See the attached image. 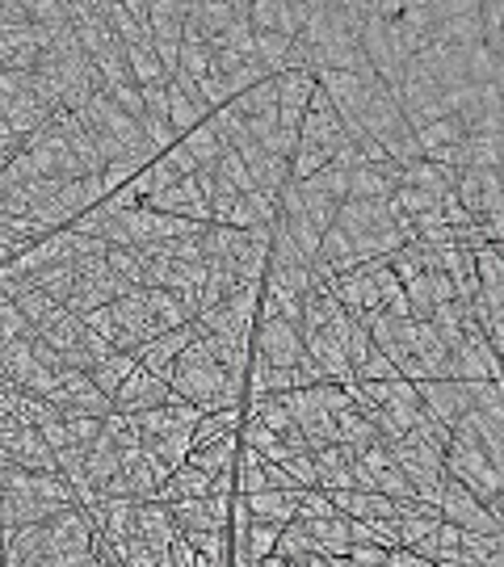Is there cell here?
<instances>
[{
    "mask_svg": "<svg viewBox=\"0 0 504 567\" xmlns=\"http://www.w3.org/2000/svg\"><path fill=\"white\" fill-rule=\"evenodd\" d=\"M223 378L227 370L219 366L207 350V341L198 336L194 345L181 350V357L173 362V375H168V391L177 395V400H186V404L202 407V412H211L214 400H219V387H223Z\"/></svg>",
    "mask_w": 504,
    "mask_h": 567,
    "instance_id": "6da1fadb",
    "label": "cell"
},
{
    "mask_svg": "<svg viewBox=\"0 0 504 567\" xmlns=\"http://www.w3.org/2000/svg\"><path fill=\"white\" fill-rule=\"evenodd\" d=\"M442 462H446V480L462 484L471 496H476L479 505L488 509V513L501 517V509H504L501 466H492L483 450H476V446H462V441H450V450L442 454Z\"/></svg>",
    "mask_w": 504,
    "mask_h": 567,
    "instance_id": "7a4b0ae2",
    "label": "cell"
},
{
    "mask_svg": "<svg viewBox=\"0 0 504 567\" xmlns=\"http://www.w3.org/2000/svg\"><path fill=\"white\" fill-rule=\"evenodd\" d=\"M127 291H139V286H127L118 273L106 265V257H84L77 261V286H72V295H68V311L72 316H89V311H97V307H109L114 298H122Z\"/></svg>",
    "mask_w": 504,
    "mask_h": 567,
    "instance_id": "3957f363",
    "label": "cell"
},
{
    "mask_svg": "<svg viewBox=\"0 0 504 567\" xmlns=\"http://www.w3.org/2000/svg\"><path fill=\"white\" fill-rule=\"evenodd\" d=\"M437 513H442V521H450V525H458V530H471V534H501V517L488 513L476 496H471L462 484H454V480L442 484Z\"/></svg>",
    "mask_w": 504,
    "mask_h": 567,
    "instance_id": "277c9868",
    "label": "cell"
},
{
    "mask_svg": "<svg viewBox=\"0 0 504 567\" xmlns=\"http://www.w3.org/2000/svg\"><path fill=\"white\" fill-rule=\"evenodd\" d=\"M253 353L266 357L269 366H282V370H291V366H298L307 357L303 332H298V324H286V320H257V328H253Z\"/></svg>",
    "mask_w": 504,
    "mask_h": 567,
    "instance_id": "5b68a950",
    "label": "cell"
},
{
    "mask_svg": "<svg viewBox=\"0 0 504 567\" xmlns=\"http://www.w3.org/2000/svg\"><path fill=\"white\" fill-rule=\"evenodd\" d=\"M454 198H458V206H462L471 218L504 215L501 173H496V168H488V173H479V168L458 173V181H454Z\"/></svg>",
    "mask_w": 504,
    "mask_h": 567,
    "instance_id": "8992f818",
    "label": "cell"
},
{
    "mask_svg": "<svg viewBox=\"0 0 504 567\" xmlns=\"http://www.w3.org/2000/svg\"><path fill=\"white\" fill-rule=\"evenodd\" d=\"M433 43H446V47H476V43H483L479 0H437Z\"/></svg>",
    "mask_w": 504,
    "mask_h": 567,
    "instance_id": "52a82bcc",
    "label": "cell"
},
{
    "mask_svg": "<svg viewBox=\"0 0 504 567\" xmlns=\"http://www.w3.org/2000/svg\"><path fill=\"white\" fill-rule=\"evenodd\" d=\"M433 26H437V0H408V4H399V17L391 22V38L403 51V59H412L421 47L433 43Z\"/></svg>",
    "mask_w": 504,
    "mask_h": 567,
    "instance_id": "ba28073f",
    "label": "cell"
},
{
    "mask_svg": "<svg viewBox=\"0 0 504 567\" xmlns=\"http://www.w3.org/2000/svg\"><path fill=\"white\" fill-rule=\"evenodd\" d=\"M164 102H168V127L177 131V139L189 135L194 127H202V122L211 118V109L202 106V97H198V88H194V81H189L186 72H173V76H168Z\"/></svg>",
    "mask_w": 504,
    "mask_h": 567,
    "instance_id": "9c48e42d",
    "label": "cell"
},
{
    "mask_svg": "<svg viewBox=\"0 0 504 567\" xmlns=\"http://www.w3.org/2000/svg\"><path fill=\"white\" fill-rule=\"evenodd\" d=\"M143 206H148V211H160V215L189 218V223H211V202L202 198V189H198L194 177H186V181H177V186H168V189H156V193H148Z\"/></svg>",
    "mask_w": 504,
    "mask_h": 567,
    "instance_id": "30bf717a",
    "label": "cell"
},
{
    "mask_svg": "<svg viewBox=\"0 0 504 567\" xmlns=\"http://www.w3.org/2000/svg\"><path fill=\"white\" fill-rule=\"evenodd\" d=\"M202 336V328H198V320H189L186 328H173V332H160L156 341H148L143 350L134 353L139 357V366L148 370V375H156V378H164L168 382V375H173V362L181 357V350L186 345H194Z\"/></svg>",
    "mask_w": 504,
    "mask_h": 567,
    "instance_id": "8fae6325",
    "label": "cell"
},
{
    "mask_svg": "<svg viewBox=\"0 0 504 567\" xmlns=\"http://www.w3.org/2000/svg\"><path fill=\"white\" fill-rule=\"evenodd\" d=\"M173 400V391H168V382L164 378H156V375H148L143 366L134 370L118 391H114V412H122V416H139V412H152V407H160V404H168Z\"/></svg>",
    "mask_w": 504,
    "mask_h": 567,
    "instance_id": "7c38bea8",
    "label": "cell"
},
{
    "mask_svg": "<svg viewBox=\"0 0 504 567\" xmlns=\"http://www.w3.org/2000/svg\"><path fill=\"white\" fill-rule=\"evenodd\" d=\"M417 395L421 404L446 425L454 429L467 412H471V395H467V382H454V378H433V382H417Z\"/></svg>",
    "mask_w": 504,
    "mask_h": 567,
    "instance_id": "4fadbf2b",
    "label": "cell"
},
{
    "mask_svg": "<svg viewBox=\"0 0 504 567\" xmlns=\"http://www.w3.org/2000/svg\"><path fill=\"white\" fill-rule=\"evenodd\" d=\"M399 186V164H362L349 168V198L353 202H387ZM345 198V202H349Z\"/></svg>",
    "mask_w": 504,
    "mask_h": 567,
    "instance_id": "5bb4252c",
    "label": "cell"
},
{
    "mask_svg": "<svg viewBox=\"0 0 504 567\" xmlns=\"http://www.w3.org/2000/svg\"><path fill=\"white\" fill-rule=\"evenodd\" d=\"M51 114H55V109L43 106V102H38L34 93H26V88L0 102V118L13 127V135H17V139H30L34 131H43V127L51 122Z\"/></svg>",
    "mask_w": 504,
    "mask_h": 567,
    "instance_id": "9a60e30c",
    "label": "cell"
},
{
    "mask_svg": "<svg viewBox=\"0 0 504 567\" xmlns=\"http://www.w3.org/2000/svg\"><path fill=\"white\" fill-rule=\"evenodd\" d=\"M102 198H106L102 177L89 173V177H77V181H63V186H59V193H55V211L63 215V223H72V218H80L84 211L102 206Z\"/></svg>",
    "mask_w": 504,
    "mask_h": 567,
    "instance_id": "2e32d148",
    "label": "cell"
},
{
    "mask_svg": "<svg viewBox=\"0 0 504 567\" xmlns=\"http://www.w3.org/2000/svg\"><path fill=\"white\" fill-rule=\"evenodd\" d=\"M181 530H177V521L173 513L156 505V500H139V509H134V539L148 542L152 551H168V542L177 539Z\"/></svg>",
    "mask_w": 504,
    "mask_h": 567,
    "instance_id": "e0dca14e",
    "label": "cell"
},
{
    "mask_svg": "<svg viewBox=\"0 0 504 567\" xmlns=\"http://www.w3.org/2000/svg\"><path fill=\"white\" fill-rule=\"evenodd\" d=\"M51 513L47 500H38V496H30V492H4L0 487V530H17V525H43Z\"/></svg>",
    "mask_w": 504,
    "mask_h": 567,
    "instance_id": "ac0fdd59",
    "label": "cell"
},
{
    "mask_svg": "<svg viewBox=\"0 0 504 567\" xmlns=\"http://www.w3.org/2000/svg\"><path fill=\"white\" fill-rule=\"evenodd\" d=\"M303 530H307V539L316 542L319 555H328V559H345L349 555V517L332 513V517H312V521H298Z\"/></svg>",
    "mask_w": 504,
    "mask_h": 567,
    "instance_id": "d6986e66",
    "label": "cell"
},
{
    "mask_svg": "<svg viewBox=\"0 0 504 567\" xmlns=\"http://www.w3.org/2000/svg\"><path fill=\"white\" fill-rule=\"evenodd\" d=\"M236 454H239V433H227V437H219L211 446L189 450L186 466L202 471V475H232L236 471Z\"/></svg>",
    "mask_w": 504,
    "mask_h": 567,
    "instance_id": "ffe728a7",
    "label": "cell"
},
{
    "mask_svg": "<svg viewBox=\"0 0 504 567\" xmlns=\"http://www.w3.org/2000/svg\"><path fill=\"white\" fill-rule=\"evenodd\" d=\"M454 181H458V173L442 168V164H429V161H417V164H408V168H399V186L421 189V193L437 198V202H442V198H450Z\"/></svg>",
    "mask_w": 504,
    "mask_h": 567,
    "instance_id": "44dd1931",
    "label": "cell"
},
{
    "mask_svg": "<svg viewBox=\"0 0 504 567\" xmlns=\"http://www.w3.org/2000/svg\"><path fill=\"white\" fill-rule=\"evenodd\" d=\"M298 492V487H294ZM294 492H253V496H244L248 500V513L253 521H269V525H291L294 513H298V505H294Z\"/></svg>",
    "mask_w": 504,
    "mask_h": 567,
    "instance_id": "7402d4cb",
    "label": "cell"
},
{
    "mask_svg": "<svg viewBox=\"0 0 504 567\" xmlns=\"http://www.w3.org/2000/svg\"><path fill=\"white\" fill-rule=\"evenodd\" d=\"M239 425H244V407L202 412V416H198V425L189 429V450H198V446H211V441L227 437V433H239Z\"/></svg>",
    "mask_w": 504,
    "mask_h": 567,
    "instance_id": "603a6c76",
    "label": "cell"
},
{
    "mask_svg": "<svg viewBox=\"0 0 504 567\" xmlns=\"http://www.w3.org/2000/svg\"><path fill=\"white\" fill-rule=\"evenodd\" d=\"M134 370H139V357H134V353H118V350H114L109 357H102V362L89 370V378H93V387H97L106 400H114V391H118V387H122V382H127Z\"/></svg>",
    "mask_w": 504,
    "mask_h": 567,
    "instance_id": "cb8c5ba5",
    "label": "cell"
},
{
    "mask_svg": "<svg viewBox=\"0 0 504 567\" xmlns=\"http://www.w3.org/2000/svg\"><path fill=\"white\" fill-rule=\"evenodd\" d=\"M143 303H148V316L156 320L160 332H173V328H186L194 316L186 311V303L173 295V291H160V286H148L143 291Z\"/></svg>",
    "mask_w": 504,
    "mask_h": 567,
    "instance_id": "d4e9b609",
    "label": "cell"
},
{
    "mask_svg": "<svg viewBox=\"0 0 504 567\" xmlns=\"http://www.w3.org/2000/svg\"><path fill=\"white\" fill-rule=\"evenodd\" d=\"M80 332H84V324H80V316H72V311L63 307V311H59L55 320H47V324L38 328L34 336H38V341H43L47 350H55L59 357H63V353L80 350Z\"/></svg>",
    "mask_w": 504,
    "mask_h": 567,
    "instance_id": "484cf974",
    "label": "cell"
},
{
    "mask_svg": "<svg viewBox=\"0 0 504 567\" xmlns=\"http://www.w3.org/2000/svg\"><path fill=\"white\" fill-rule=\"evenodd\" d=\"M177 143L186 147V156L198 164V168H214V161L227 152V143H223V135H219V131L211 127V118H207L202 127H194L189 135H181Z\"/></svg>",
    "mask_w": 504,
    "mask_h": 567,
    "instance_id": "4316f807",
    "label": "cell"
},
{
    "mask_svg": "<svg viewBox=\"0 0 504 567\" xmlns=\"http://www.w3.org/2000/svg\"><path fill=\"white\" fill-rule=\"evenodd\" d=\"M122 55H127V72H131L134 88H164L168 84V68L152 55V47H122Z\"/></svg>",
    "mask_w": 504,
    "mask_h": 567,
    "instance_id": "83f0119b",
    "label": "cell"
},
{
    "mask_svg": "<svg viewBox=\"0 0 504 567\" xmlns=\"http://www.w3.org/2000/svg\"><path fill=\"white\" fill-rule=\"evenodd\" d=\"M417 135V152H421V161H429L433 152H442V147H454L458 139L467 135V127L458 122V118H437V122H429L421 131H412Z\"/></svg>",
    "mask_w": 504,
    "mask_h": 567,
    "instance_id": "f1b7e54d",
    "label": "cell"
},
{
    "mask_svg": "<svg viewBox=\"0 0 504 567\" xmlns=\"http://www.w3.org/2000/svg\"><path fill=\"white\" fill-rule=\"evenodd\" d=\"M248 421H257V425H266L273 429L278 437H294V421L286 404H282V395H253V404H248Z\"/></svg>",
    "mask_w": 504,
    "mask_h": 567,
    "instance_id": "f546056e",
    "label": "cell"
},
{
    "mask_svg": "<svg viewBox=\"0 0 504 567\" xmlns=\"http://www.w3.org/2000/svg\"><path fill=\"white\" fill-rule=\"evenodd\" d=\"M501 551H504L501 534H471V530L458 534V555H467V559H476L483 567H504Z\"/></svg>",
    "mask_w": 504,
    "mask_h": 567,
    "instance_id": "4dcf8cb0",
    "label": "cell"
},
{
    "mask_svg": "<svg viewBox=\"0 0 504 567\" xmlns=\"http://www.w3.org/2000/svg\"><path fill=\"white\" fill-rule=\"evenodd\" d=\"M458 525H450V521H442L429 539H421L417 546H412V555H421L425 564H442V559H450V555H458Z\"/></svg>",
    "mask_w": 504,
    "mask_h": 567,
    "instance_id": "1f68e13d",
    "label": "cell"
},
{
    "mask_svg": "<svg viewBox=\"0 0 504 567\" xmlns=\"http://www.w3.org/2000/svg\"><path fill=\"white\" fill-rule=\"evenodd\" d=\"M232 106H236L244 118H266V114H278V84H273V76H266V81L253 84V88H244Z\"/></svg>",
    "mask_w": 504,
    "mask_h": 567,
    "instance_id": "d6a6232c",
    "label": "cell"
},
{
    "mask_svg": "<svg viewBox=\"0 0 504 567\" xmlns=\"http://www.w3.org/2000/svg\"><path fill=\"white\" fill-rule=\"evenodd\" d=\"M266 459L257 454V450H248V446H239L236 454V471H232V480H236V492L239 496H253V492H266Z\"/></svg>",
    "mask_w": 504,
    "mask_h": 567,
    "instance_id": "836d02e7",
    "label": "cell"
},
{
    "mask_svg": "<svg viewBox=\"0 0 504 567\" xmlns=\"http://www.w3.org/2000/svg\"><path fill=\"white\" fill-rule=\"evenodd\" d=\"M13 307L26 316L34 332H38V328L47 324V320H55V316L63 311V303H55L51 295H43V291H34V286H30V291H22V295H13Z\"/></svg>",
    "mask_w": 504,
    "mask_h": 567,
    "instance_id": "e575fe53",
    "label": "cell"
},
{
    "mask_svg": "<svg viewBox=\"0 0 504 567\" xmlns=\"http://www.w3.org/2000/svg\"><path fill=\"white\" fill-rule=\"evenodd\" d=\"M476 261L479 291H504V261H501V244H483L479 252H471Z\"/></svg>",
    "mask_w": 504,
    "mask_h": 567,
    "instance_id": "d590c367",
    "label": "cell"
},
{
    "mask_svg": "<svg viewBox=\"0 0 504 567\" xmlns=\"http://www.w3.org/2000/svg\"><path fill=\"white\" fill-rule=\"evenodd\" d=\"M278 534H282V525H269V521H253L239 539H232V546H244L248 555H253V564L257 559H266L273 555V546H278Z\"/></svg>",
    "mask_w": 504,
    "mask_h": 567,
    "instance_id": "8d00e7d4",
    "label": "cell"
},
{
    "mask_svg": "<svg viewBox=\"0 0 504 567\" xmlns=\"http://www.w3.org/2000/svg\"><path fill=\"white\" fill-rule=\"evenodd\" d=\"M303 186L319 193V198H332V202H345L349 198V173L345 168H337V164H324L316 177H307Z\"/></svg>",
    "mask_w": 504,
    "mask_h": 567,
    "instance_id": "74e56055",
    "label": "cell"
},
{
    "mask_svg": "<svg viewBox=\"0 0 504 567\" xmlns=\"http://www.w3.org/2000/svg\"><path fill=\"white\" fill-rule=\"evenodd\" d=\"M273 555H278V559H286V564H294V559H303V555H319V551H316V542L307 539V530H303L298 521H291V525H282Z\"/></svg>",
    "mask_w": 504,
    "mask_h": 567,
    "instance_id": "f35d334b",
    "label": "cell"
},
{
    "mask_svg": "<svg viewBox=\"0 0 504 567\" xmlns=\"http://www.w3.org/2000/svg\"><path fill=\"white\" fill-rule=\"evenodd\" d=\"M186 542L194 546V555L198 559H219V564H227V551H232V542L223 530H181Z\"/></svg>",
    "mask_w": 504,
    "mask_h": 567,
    "instance_id": "ab89813d",
    "label": "cell"
},
{
    "mask_svg": "<svg viewBox=\"0 0 504 567\" xmlns=\"http://www.w3.org/2000/svg\"><path fill=\"white\" fill-rule=\"evenodd\" d=\"M324 164H332V152L312 147V143H298L294 156H291V181H307V177H316Z\"/></svg>",
    "mask_w": 504,
    "mask_h": 567,
    "instance_id": "60d3db41",
    "label": "cell"
},
{
    "mask_svg": "<svg viewBox=\"0 0 504 567\" xmlns=\"http://www.w3.org/2000/svg\"><path fill=\"white\" fill-rule=\"evenodd\" d=\"M30 336H34V328H30L26 316L13 303H0V350L13 345V341H30Z\"/></svg>",
    "mask_w": 504,
    "mask_h": 567,
    "instance_id": "b9f144b4",
    "label": "cell"
},
{
    "mask_svg": "<svg viewBox=\"0 0 504 567\" xmlns=\"http://www.w3.org/2000/svg\"><path fill=\"white\" fill-rule=\"evenodd\" d=\"M353 378H358V382H391V378H399V370L391 366V357L383 350H371L362 357V366L353 370Z\"/></svg>",
    "mask_w": 504,
    "mask_h": 567,
    "instance_id": "7bdbcfd3",
    "label": "cell"
},
{
    "mask_svg": "<svg viewBox=\"0 0 504 567\" xmlns=\"http://www.w3.org/2000/svg\"><path fill=\"white\" fill-rule=\"evenodd\" d=\"M214 173H219V177H223L227 186H236L239 193H253V189H257V186H253V173L244 168V161H239L232 147H227V152H223V156L214 161Z\"/></svg>",
    "mask_w": 504,
    "mask_h": 567,
    "instance_id": "ee69618b",
    "label": "cell"
},
{
    "mask_svg": "<svg viewBox=\"0 0 504 567\" xmlns=\"http://www.w3.org/2000/svg\"><path fill=\"white\" fill-rule=\"evenodd\" d=\"M286 475H291L298 487H316V454L312 450H298V454H286V459L278 462Z\"/></svg>",
    "mask_w": 504,
    "mask_h": 567,
    "instance_id": "f6af8a7d",
    "label": "cell"
},
{
    "mask_svg": "<svg viewBox=\"0 0 504 567\" xmlns=\"http://www.w3.org/2000/svg\"><path fill=\"white\" fill-rule=\"evenodd\" d=\"M80 324L89 328V332H97L102 341H109V345L118 350V320H114V307H97V311L80 316Z\"/></svg>",
    "mask_w": 504,
    "mask_h": 567,
    "instance_id": "bcb514c9",
    "label": "cell"
},
{
    "mask_svg": "<svg viewBox=\"0 0 504 567\" xmlns=\"http://www.w3.org/2000/svg\"><path fill=\"white\" fill-rule=\"evenodd\" d=\"M106 97H109V102H114L118 109H122V114H131L134 122L143 118V97H139V88H134V84H118V88H109Z\"/></svg>",
    "mask_w": 504,
    "mask_h": 567,
    "instance_id": "7dc6e473",
    "label": "cell"
},
{
    "mask_svg": "<svg viewBox=\"0 0 504 567\" xmlns=\"http://www.w3.org/2000/svg\"><path fill=\"white\" fill-rule=\"evenodd\" d=\"M374 350V341H371V332L362 324H353V332H349V341H345V357H349V370H358L362 366V357Z\"/></svg>",
    "mask_w": 504,
    "mask_h": 567,
    "instance_id": "c3c4849f",
    "label": "cell"
},
{
    "mask_svg": "<svg viewBox=\"0 0 504 567\" xmlns=\"http://www.w3.org/2000/svg\"><path fill=\"white\" fill-rule=\"evenodd\" d=\"M349 567H378L387 564V551L383 546H349Z\"/></svg>",
    "mask_w": 504,
    "mask_h": 567,
    "instance_id": "681fc988",
    "label": "cell"
},
{
    "mask_svg": "<svg viewBox=\"0 0 504 567\" xmlns=\"http://www.w3.org/2000/svg\"><path fill=\"white\" fill-rule=\"evenodd\" d=\"M160 156H164V161L173 164V173H177V177H181V181H186V177H194V173H198V164L189 161V156H186V147H181V143H177V147H168V152H160Z\"/></svg>",
    "mask_w": 504,
    "mask_h": 567,
    "instance_id": "f907efd6",
    "label": "cell"
},
{
    "mask_svg": "<svg viewBox=\"0 0 504 567\" xmlns=\"http://www.w3.org/2000/svg\"><path fill=\"white\" fill-rule=\"evenodd\" d=\"M261 471H266V487H273V492H294V487H298L291 475H286V471L278 466V462H266Z\"/></svg>",
    "mask_w": 504,
    "mask_h": 567,
    "instance_id": "816d5d0a",
    "label": "cell"
},
{
    "mask_svg": "<svg viewBox=\"0 0 504 567\" xmlns=\"http://www.w3.org/2000/svg\"><path fill=\"white\" fill-rule=\"evenodd\" d=\"M429 291H433V307L437 303H454V286L446 273H429Z\"/></svg>",
    "mask_w": 504,
    "mask_h": 567,
    "instance_id": "f5cc1de1",
    "label": "cell"
},
{
    "mask_svg": "<svg viewBox=\"0 0 504 567\" xmlns=\"http://www.w3.org/2000/svg\"><path fill=\"white\" fill-rule=\"evenodd\" d=\"M437 567H483V564H476V559H467V555H450V559H442Z\"/></svg>",
    "mask_w": 504,
    "mask_h": 567,
    "instance_id": "db71d44e",
    "label": "cell"
},
{
    "mask_svg": "<svg viewBox=\"0 0 504 567\" xmlns=\"http://www.w3.org/2000/svg\"><path fill=\"white\" fill-rule=\"evenodd\" d=\"M257 567H286V559H278V555H266V559H257Z\"/></svg>",
    "mask_w": 504,
    "mask_h": 567,
    "instance_id": "11a10c76",
    "label": "cell"
},
{
    "mask_svg": "<svg viewBox=\"0 0 504 567\" xmlns=\"http://www.w3.org/2000/svg\"><path fill=\"white\" fill-rule=\"evenodd\" d=\"M0 303H9V295H4V291H0Z\"/></svg>",
    "mask_w": 504,
    "mask_h": 567,
    "instance_id": "9f6ffc18",
    "label": "cell"
},
{
    "mask_svg": "<svg viewBox=\"0 0 504 567\" xmlns=\"http://www.w3.org/2000/svg\"><path fill=\"white\" fill-rule=\"evenodd\" d=\"M378 567H387V564H378Z\"/></svg>",
    "mask_w": 504,
    "mask_h": 567,
    "instance_id": "6f0895ef",
    "label": "cell"
}]
</instances>
